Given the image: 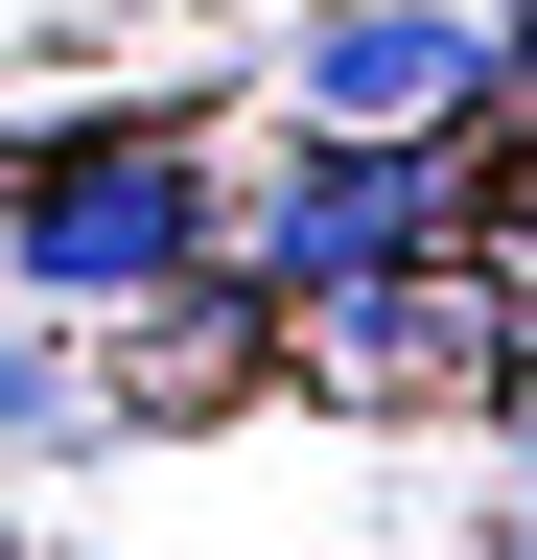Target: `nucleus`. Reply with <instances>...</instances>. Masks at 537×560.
<instances>
[{"mask_svg":"<svg viewBox=\"0 0 537 560\" xmlns=\"http://www.w3.org/2000/svg\"><path fill=\"white\" fill-rule=\"evenodd\" d=\"M467 210H491V140H327L304 117V164L234 210V257L281 280V304H351V280H421Z\"/></svg>","mask_w":537,"mask_h":560,"instance_id":"nucleus-1","label":"nucleus"},{"mask_svg":"<svg viewBox=\"0 0 537 560\" xmlns=\"http://www.w3.org/2000/svg\"><path fill=\"white\" fill-rule=\"evenodd\" d=\"M491 24H467V0H351V24H304V117H491Z\"/></svg>","mask_w":537,"mask_h":560,"instance_id":"nucleus-3","label":"nucleus"},{"mask_svg":"<svg viewBox=\"0 0 537 560\" xmlns=\"http://www.w3.org/2000/svg\"><path fill=\"white\" fill-rule=\"evenodd\" d=\"M0 257H24L47 304H164V280L211 257V164H187L164 117H94L71 164H24V187H0Z\"/></svg>","mask_w":537,"mask_h":560,"instance_id":"nucleus-2","label":"nucleus"}]
</instances>
